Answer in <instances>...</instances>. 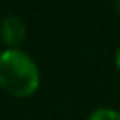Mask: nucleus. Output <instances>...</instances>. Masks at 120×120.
Instances as JSON below:
<instances>
[{"label":"nucleus","mask_w":120,"mask_h":120,"mask_svg":"<svg viewBox=\"0 0 120 120\" xmlns=\"http://www.w3.org/2000/svg\"><path fill=\"white\" fill-rule=\"evenodd\" d=\"M40 85V70L26 52L7 49L0 54V87L14 98H28Z\"/></svg>","instance_id":"nucleus-1"},{"label":"nucleus","mask_w":120,"mask_h":120,"mask_svg":"<svg viewBox=\"0 0 120 120\" xmlns=\"http://www.w3.org/2000/svg\"><path fill=\"white\" fill-rule=\"evenodd\" d=\"M0 37L9 49H18L26 38V26L18 16H7L0 24Z\"/></svg>","instance_id":"nucleus-2"},{"label":"nucleus","mask_w":120,"mask_h":120,"mask_svg":"<svg viewBox=\"0 0 120 120\" xmlns=\"http://www.w3.org/2000/svg\"><path fill=\"white\" fill-rule=\"evenodd\" d=\"M87 120H120V111L111 108H99L92 111Z\"/></svg>","instance_id":"nucleus-3"},{"label":"nucleus","mask_w":120,"mask_h":120,"mask_svg":"<svg viewBox=\"0 0 120 120\" xmlns=\"http://www.w3.org/2000/svg\"><path fill=\"white\" fill-rule=\"evenodd\" d=\"M115 66H117V70L120 71V49L117 51V54H115Z\"/></svg>","instance_id":"nucleus-4"},{"label":"nucleus","mask_w":120,"mask_h":120,"mask_svg":"<svg viewBox=\"0 0 120 120\" xmlns=\"http://www.w3.org/2000/svg\"><path fill=\"white\" fill-rule=\"evenodd\" d=\"M117 12H118V16H120V0H117Z\"/></svg>","instance_id":"nucleus-5"}]
</instances>
